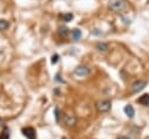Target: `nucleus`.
<instances>
[{
    "label": "nucleus",
    "mask_w": 149,
    "mask_h": 139,
    "mask_svg": "<svg viewBox=\"0 0 149 139\" xmlns=\"http://www.w3.org/2000/svg\"><path fill=\"white\" fill-rule=\"evenodd\" d=\"M126 1L125 0H108V7L114 12H120L125 8Z\"/></svg>",
    "instance_id": "1"
},
{
    "label": "nucleus",
    "mask_w": 149,
    "mask_h": 139,
    "mask_svg": "<svg viewBox=\"0 0 149 139\" xmlns=\"http://www.w3.org/2000/svg\"><path fill=\"white\" fill-rule=\"evenodd\" d=\"M111 105H112L111 100H108V99H104V100H99V102H97V105H95V106H97V109H98L99 112H107V111H109Z\"/></svg>",
    "instance_id": "2"
},
{
    "label": "nucleus",
    "mask_w": 149,
    "mask_h": 139,
    "mask_svg": "<svg viewBox=\"0 0 149 139\" xmlns=\"http://www.w3.org/2000/svg\"><path fill=\"white\" fill-rule=\"evenodd\" d=\"M73 74L76 76H79V77H84V76H87L90 74V68L86 67V65H78L76 67V69L73 70Z\"/></svg>",
    "instance_id": "3"
},
{
    "label": "nucleus",
    "mask_w": 149,
    "mask_h": 139,
    "mask_svg": "<svg viewBox=\"0 0 149 139\" xmlns=\"http://www.w3.org/2000/svg\"><path fill=\"white\" fill-rule=\"evenodd\" d=\"M146 82L144 81H135L133 84H132V92H134V93H136V92H139V91H141L144 86H146Z\"/></svg>",
    "instance_id": "4"
},
{
    "label": "nucleus",
    "mask_w": 149,
    "mask_h": 139,
    "mask_svg": "<svg viewBox=\"0 0 149 139\" xmlns=\"http://www.w3.org/2000/svg\"><path fill=\"white\" fill-rule=\"evenodd\" d=\"M22 133L28 139H35L36 138V133H35V130L33 127H23L22 128Z\"/></svg>",
    "instance_id": "5"
},
{
    "label": "nucleus",
    "mask_w": 149,
    "mask_h": 139,
    "mask_svg": "<svg viewBox=\"0 0 149 139\" xmlns=\"http://www.w3.org/2000/svg\"><path fill=\"white\" fill-rule=\"evenodd\" d=\"M64 121H65V124H66L68 126H72V125H74V123H76V118H74L72 114H65V116H64Z\"/></svg>",
    "instance_id": "6"
},
{
    "label": "nucleus",
    "mask_w": 149,
    "mask_h": 139,
    "mask_svg": "<svg viewBox=\"0 0 149 139\" xmlns=\"http://www.w3.org/2000/svg\"><path fill=\"white\" fill-rule=\"evenodd\" d=\"M71 37H72V40L78 41V40L81 37V32H80L78 28H73V29L71 30Z\"/></svg>",
    "instance_id": "7"
},
{
    "label": "nucleus",
    "mask_w": 149,
    "mask_h": 139,
    "mask_svg": "<svg viewBox=\"0 0 149 139\" xmlns=\"http://www.w3.org/2000/svg\"><path fill=\"white\" fill-rule=\"evenodd\" d=\"M123 111H125V113H126L129 118H133L134 114H135V110H134V107H133L132 105H126L125 109H123Z\"/></svg>",
    "instance_id": "8"
},
{
    "label": "nucleus",
    "mask_w": 149,
    "mask_h": 139,
    "mask_svg": "<svg viewBox=\"0 0 149 139\" xmlns=\"http://www.w3.org/2000/svg\"><path fill=\"white\" fill-rule=\"evenodd\" d=\"M137 102H139L140 104L144 105V106H149V93H146V95L141 96V97L137 99Z\"/></svg>",
    "instance_id": "9"
},
{
    "label": "nucleus",
    "mask_w": 149,
    "mask_h": 139,
    "mask_svg": "<svg viewBox=\"0 0 149 139\" xmlns=\"http://www.w3.org/2000/svg\"><path fill=\"white\" fill-rule=\"evenodd\" d=\"M0 139H9V128L8 127H3V130L0 134Z\"/></svg>",
    "instance_id": "10"
},
{
    "label": "nucleus",
    "mask_w": 149,
    "mask_h": 139,
    "mask_svg": "<svg viewBox=\"0 0 149 139\" xmlns=\"http://www.w3.org/2000/svg\"><path fill=\"white\" fill-rule=\"evenodd\" d=\"M95 47H97V49H98L99 51H106L107 48H108V46H107L106 43H104V42H98Z\"/></svg>",
    "instance_id": "11"
},
{
    "label": "nucleus",
    "mask_w": 149,
    "mask_h": 139,
    "mask_svg": "<svg viewBox=\"0 0 149 139\" xmlns=\"http://www.w3.org/2000/svg\"><path fill=\"white\" fill-rule=\"evenodd\" d=\"M62 18H63V20H64L65 22H70V21L73 19V14H72V13H65V14L62 15Z\"/></svg>",
    "instance_id": "12"
},
{
    "label": "nucleus",
    "mask_w": 149,
    "mask_h": 139,
    "mask_svg": "<svg viewBox=\"0 0 149 139\" xmlns=\"http://www.w3.org/2000/svg\"><path fill=\"white\" fill-rule=\"evenodd\" d=\"M8 26H9L8 21H6V20H3V19H0V30H5V29H7Z\"/></svg>",
    "instance_id": "13"
},
{
    "label": "nucleus",
    "mask_w": 149,
    "mask_h": 139,
    "mask_svg": "<svg viewBox=\"0 0 149 139\" xmlns=\"http://www.w3.org/2000/svg\"><path fill=\"white\" fill-rule=\"evenodd\" d=\"M68 32H69V29H68V27H65V26H61V27L58 28V33H59L62 36H63V35L65 36V35L68 34Z\"/></svg>",
    "instance_id": "14"
},
{
    "label": "nucleus",
    "mask_w": 149,
    "mask_h": 139,
    "mask_svg": "<svg viewBox=\"0 0 149 139\" xmlns=\"http://www.w3.org/2000/svg\"><path fill=\"white\" fill-rule=\"evenodd\" d=\"M58 60H59L58 54H54V55L51 56V63H52V64H56V63L58 62Z\"/></svg>",
    "instance_id": "15"
},
{
    "label": "nucleus",
    "mask_w": 149,
    "mask_h": 139,
    "mask_svg": "<svg viewBox=\"0 0 149 139\" xmlns=\"http://www.w3.org/2000/svg\"><path fill=\"white\" fill-rule=\"evenodd\" d=\"M55 116H56V121L58 123L59 121V110H58V107L55 109Z\"/></svg>",
    "instance_id": "16"
},
{
    "label": "nucleus",
    "mask_w": 149,
    "mask_h": 139,
    "mask_svg": "<svg viewBox=\"0 0 149 139\" xmlns=\"http://www.w3.org/2000/svg\"><path fill=\"white\" fill-rule=\"evenodd\" d=\"M118 139H129V138L128 137H119Z\"/></svg>",
    "instance_id": "17"
},
{
    "label": "nucleus",
    "mask_w": 149,
    "mask_h": 139,
    "mask_svg": "<svg viewBox=\"0 0 149 139\" xmlns=\"http://www.w3.org/2000/svg\"><path fill=\"white\" fill-rule=\"evenodd\" d=\"M0 126H2V119L0 118Z\"/></svg>",
    "instance_id": "18"
},
{
    "label": "nucleus",
    "mask_w": 149,
    "mask_h": 139,
    "mask_svg": "<svg viewBox=\"0 0 149 139\" xmlns=\"http://www.w3.org/2000/svg\"><path fill=\"white\" fill-rule=\"evenodd\" d=\"M63 139H65V138H63Z\"/></svg>",
    "instance_id": "19"
}]
</instances>
